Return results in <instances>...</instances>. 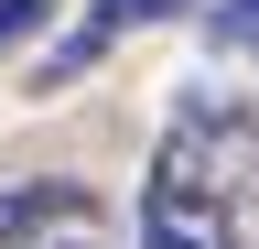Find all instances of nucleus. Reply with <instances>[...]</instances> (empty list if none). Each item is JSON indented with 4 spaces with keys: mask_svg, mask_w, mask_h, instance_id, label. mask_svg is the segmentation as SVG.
I'll list each match as a JSON object with an SVG mask.
<instances>
[{
    "mask_svg": "<svg viewBox=\"0 0 259 249\" xmlns=\"http://www.w3.org/2000/svg\"><path fill=\"white\" fill-rule=\"evenodd\" d=\"M162 152H173L205 195H227L238 217H259V98H194L173 130H162Z\"/></svg>",
    "mask_w": 259,
    "mask_h": 249,
    "instance_id": "nucleus-1",
    "label": "nucleus"
},
{
    "mask_svg": "<svg viewBox=\"0 0 259 249\" xmlns=\"http://www.w3.org/2000/svg\"><path fill=\"white\" fill-rule=\"evenodd\" d=\"M141 249H259L248 238V217L205 195L173 152H151V184H141Z\"/></svg>",
    "mask_w": 259,
    "mask_h": 249,
    "instance_id": "nucleus-2",
    "label": "nucleus"
},
{
    "mask_svg": "<svg viewBox=\"0 0 259 249\" xmlns=\"http://www.w3.org/2000/svg\"><path fill=\"white\" fill-rule=\"evenodd\" d=\"M76 217H108L87 173H22V184H0V249H44L54 228H76Z\"/></svg>",
    "mask_w": 259,
    "mask_h": 249,
    "instance_id": "nucleus-3",
    "label": "nucleus"
},
{
    "mask_svg": "<svg viewBox=\"0 0 259 249\" xmlns=\"http://www.w3.org/2000/svg\"><path fill=\"white\" fill-rule=\"evenodd\" d=\"M162 11H184V0H97V11L76 22V33H65V44L44 54V65H32V98H54V87H76V76L97 65V54L119 44V33H141V22H162Z\"/></svg>",
    "mask_w": 259,
    "mask_h": 249,
    "instance_id": "nucleus-4",
    "label": "nucleus"
},
{
    "mask_svg": "<svg viewBox=\"0 0 259 249\" xmlns=\"http://www.w3.org/2000/svg\"><path fill=\"white\" fill-rule=\"evenodd\" d=\"M44 11H54V0H0V44H22V33H44Z\"/></svg>",
    "mask_w": 259,
    "mask_h": 249,
    "instance_id": "nucleus-5",
    "label": "nucleus"
},
{
    "mask_svg": "<svg viewBox=\"0 0 259 249\" xmlns=\"http://www.w3.org/2000/svg\"><path fill=\"white\" fill-rule=\"evenodd\" d=\"M216 33H227V44H248V54H259V0H227V22H216Z\"/></svg>",
    "mask_w": 259,
    "mask_h": 249,
    "instance_id": "nucleus-6",
    "label": "nucleus"
},
{
    "mask_svg": "<svg viewBox=\"0 0 259 249\" xmlns=\"http://www.w3.org/2000/svg\"><path fill=\"white\" fill-rule=\"evenodd\" d=\"M44 249H108V217H76V228H54Z\"/></svg>",
    "mask_w": 259,
    "mask_h": 249,
    "instance_id": "nucleus-7",
    "label": "nucleus"
}]
</instances>
